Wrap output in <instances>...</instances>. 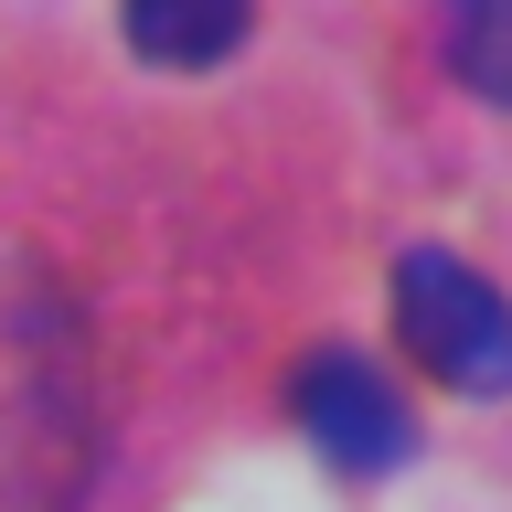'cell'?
<instances>
[{
	"label": "cell",
	"instance_id": "5b68a950",
	"mask_svg": "<svg viewBox=\"0 0 512 512\" xmlns=\"http://www.w3.org/2000/svg\"><path fill=\"white\" fill-rule=\"evenodd\" d=\"M438 43L470 96L512 107V0H438Z\"/></svg>",
	"mask_w": 512,
	"mask_h": 512
},
{
	"label": "cell",
	"instance_id": "3957f363",
	"mask_svg": "<svg viewBox=\"0 0 512 512\" xmlns=\"http://www.w3.org/2000/svg\"><path fill=\"white\" fill-rule=\"evenodd\" d=\"M288 406H299V427H310V448L320 459H342V470H395L416 448V416H406V395L363 363L352 342H320L299 374H288Z\"/></svg>",
	"mask_w": 512,
	"mask_h": 512
},
{
	"label": "cell",
	"instance_id": "7a4b0ae2",
	"mask_svg": "<svg viewBox=\"0 0 512 512\" xmlns=\"http://www.w3.org/2000/svg\"><path fill=\"white\" fill-rule=\"evenodd\" d=\"M395 342L448 384V395H512V299L448 246L395 256Z\"/></svg>",
	"mask_w": 512,
	"mask_h": 512
},
{
	"label": "cell",
	"instance_id": "6da1fadb",
	"mask_svg": "<svg viewBox=\"0 0 512 512\" xmlns=\"http://www.w3.org/2000/svg\"><path fill=\"white\" fill-rule=\"evenodd\" d=\"M86 470H96L86 331L43 267L0 256V512H75Z\"/></svg>",
	"mask_w": 512,
	"mask_h": 512
},
{
	"label": "cell",
	"instance_id": "277c9868",
	"mask_svg": "<svg viewBox=\"0 0 512 512\" xmlns=\"http://www.w3.org/2000/svg\"><path fill=\"white\" fill-rule=\"evenodd\" d=\"M246 22H256V0H128V43L150 64H224L235 43H246Z\"/></svg>",
	"mask_w": 512,
	"mask_h": 512
}]
</instances>
